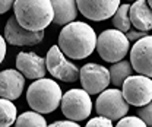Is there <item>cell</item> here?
I'll use <instances>...</instances> for the list:
<instances>
[{
	"label": "cell",
	"instance_id": "obj_29",
	"mask_svg": "<svg viewBox=\"0 0 152 127\" xmlns=\"http://www.w3.org/2000/svg\"><path fill=\"white\" fill-rule=\"evenodd\" d=\"M126 1H136V0H126Z\"/></svg>",
	"mask_w": 152,
	"mask_h": 127
},
{
	"label": "cell",
	"instance_id": "obj_21",
	"mask_svg": "<svg viewBox=\"0 0 152 127\" xmlns=\"http://www.w3.org/2000/svg\"><path fill=\"white\" fill-rule=\"evenodd\" d=\"M115 127H148L139 117L134 115H129V117H123L118 120Z\"/></svg>",
	"mask_w": 152,
	"mask_h": 127
},
{
	"label": "cell",
	"instance_id": "obj_20",
	"mask_svg": "<svg viewBox=\"0 0 152 127\" xmlns=\"http://www.w3.org/2000/svg\"><path fill=\"white\" fill-rule=\"evenodd\" d=\"M15 127H48L45 118L35 111H25L18 115Z\"/></svg>",
	"mask_w": 152,
	"mask_h": 127
},
{
	"label": "cell",
	"instance_id": "obj_24",
	"mask_svg": "<svg viewBox=\"0 0 152 127\" xmlns=\"http://www.w3.org/2000/svg\"><path fill=\"white\" fill-rule=\"evenodd\" d=\"M148 34L146 32H143V31H137V29H130L126 36H127V39L129 41H133V42H136V41H139L140 38H143V36H146Z\"/></svg>",
	"mask_w": 152,
	"mask_h": 127
},
{
	"label": "cell",
	"instance_id": "obj_14",
	"mask_svg": "<svg viewBox=\"0 0 152 127\" xmlns=\"http://www.w3.org/2000/svg\"><path fill=\"white\" fill-rule=\"evenodd\" d=\"M25 88V77L16 69H6L0 72V98L13 101L22 95Z\"/></svg>",
	"mask_w": 152,
	"mask_h": 127
},
{
	"label": "cell",
	"instance_id": "obj_27",
	"mask_svg": "<svg viewBox=\"0 0 152 127\" xmlns=\"http://www.w3.org/2000/svg\"><path fill=\"white\" fill-rule=\"evenodd\" d=\"M4 57H6V39L4 36L0 35V64L4 60Z\"/></svg>",
	"mask_w": 152,
	"mask_h": 127
},
{
	"label": "cell",
	"instance_id": "obj_8",
	"mask_svg": "<svg viewBox=\"0 0 152 127\" xmlns=\"http://www.w3.org/2000/svg\"><path fill=\"white\" fill-rule=\"evenodd\" d=\"M47 72L54 79L63 82H75L79 79V67H76L72 61L66 58L58 48V45H53L45 55Z\"/></svg>",
	"mask_w": 152,
	"mask_h": 127
},
{
	"label": "cell",
	"instance_id": "obj_9",
	"mask_svg": "<svg viewBox=\"0 0 152 127\" xmlns=\"http://www.w3.org/2000/svg\"><path fill=\"white\" fill-rule=\"evenodd\" d=\"M79 79L82 83V89L86 91L89 95L101 93L107 89V86L111 82L108 69L96 63H88L83 67H80Z\"/></svg>",
	"mask_w": 152,
	"mask_h": 127
},
{
	"label": "cell",
	"instance_id": "obj_19",
	"mask_svg": "<svg viewBox=\"0 0 152 127\" xmlns=\"http://www.w3.org/2000/svg\"><path fill=\"white\" fill-rule=\"evenodd\" d=\"M18 118V111L12 101L0 98V127H10Z\"/></svg>",
	"mask_w": 152,
	"mask_h": 127
},
{
	"label": "cell",
	"instance_id": "obj_7",
	"mask_svg": "<svg viewBox=\"0 0 152 127\" xmlns=\"http://www.w3.org/2000/svg\"><path fill=\"white\" fill-rule=\"evenodd\" d=\"M121 88V93L129 105L140 108L152 101V80L148 76L132 74L123 82Z\"/></svg>",
	"mask_w": 152,
	"mask_h": 127
},
{
	"label": "cell",
	"instance_id": "obj_4",
	"mask_svg": "<svg viewBox=\"0 0 152 127\" xmlns=\"http://www.w3.org/2000/svg\"><path fill=\"white\" fill-rule=\"evenodd\" d=\"M99 57L104 61L117 63L124 60L126 54L130 51V41L124 32L117 29H105L96 36V48Z\"/></svg>",
	"mask_w": 152,
	"mask_h": 127
},
{
	"label": "cell",
	"instance_id": "obj_3",
	"mask_svg": "<svg viewBox=\"0 0 152 127\" xmlns=\"http://www.w3.org/2000/svg\"><path fill=\"white\" fill-rule=\"evenodd\" d=\"M61 89L53 79H37L26 89V101L32 111L39 114H50L60 107Z\"/></svg>",
	"mask_w": 152,
	"mask_h": 127
},
{
	"label": "cell",
	"instance_id": "obj_12",
	"mask_svg": "<svg viewBox=\"0 0 152 127\" xmlns=\"http://www.w3.org/2000/svg\"><path fill=\"white\" fill-rule=\"evenodd\" d=\"M77 10L89 20H105L115 13L120 0H76Z\"/></svg>",
	"mask_w": 152,
	"mask_h": 127
},
{
	"label": "cell",
	"instance_id": "obj_17",
	"mask_svg": "<svg viewBox=\"0 0 152 127\" xmlns=\"http://www.w3.org/2000/svg\"><path fill=\"white\" fill-rule=\"evenodd\" d=\"M108 72H110V80H111V83L117 88V86H121L123 82L129 76H132L133 67H132V64H130V61L121 60V61L114 63L113 66L108 69Z\"/></svg>",
	"mask_w": 152,
	"mask_h": 127
},
{
	"label": "cell",
	"instance_id": "obj_28",
	"mask_svg": "<svg viewBox=\"0 0 152 127\" xmlns=\"http://www.w3.org/2000/svg\"><path fill=\"white\" fill-rule=\"evenodd\" d=\"M146 1H148V4H149V7H151V9H152V0H146Z\"/></svg>",
	"mask_w": 152,
	"mask_h": 127
},
{
	"label": "cell",
	"instance_id": "obj_10",
	"mask_svg": "<svg viewBox=\"0 0 152 127\" xmlns=\"http://www.w3.org/2000/svg\"><path fill=\"white\" fill-rule=\"evenodd\" d=\"M4 39L16 47L37 45L44 39V31H28L19 25L15 16H10L4 25Z\"/></svg>",
	"mask_w": 152,
	"mask_h": 127
},
{
	"label": "cell",
	"instance_id": "obj_23",
	"mask_svg": "<svg viewBox=\"0 0 152 127\" xmlns=\"http://www.w3.org/2000/svg\"><path fill=\"white\" fill-rule=\"evenodd\" d=\"M85 127H114V126H113V121H111V120L98 115V117L91 118V120L86 123V126Z\"/></svg>",
	"mask_w": 152,
	"mask_h": 127
},
{
	"label": "cell",
	"instance_id": "obj_6",
	"mask_svg": "<svg viewBox=\"0 0 152 127\" xmlns=\"http://www.w3.org/2000/svg\"><path fill=\"white\" fill-rule=\"evenodd\" d=\"M95 111L98 115L105 117L111 121H118L129 112V104L120 89L111 88L102 91L95 101Z\"/></svg>",
	"mask_w": 152,
	"mask_h": 127
},
{
	"label": "cell",
	"instance_id": "obj_11",
	"mask_svg": "<svg viewBox=\"0 0 152 127\" xmlns=\"http://www.w3.org/2000/svg\"><path fill=\"white\" fill-rule=\"evenodd\" d=\"M129 53L133 70L152 77V35H146L136 41Z\"/></svg>",
	"mask_w": 152,
	"mask_h": 127
},
{
	"label": "cell",
	"instance_id": "obj_13",
	"mask_svg": "<svg viewBox=\"0 0 152 127\" xmlns=\"http://www.w3.org/2000/svg\"><path fill=\"white\" fill-rule=\"evenodd\" d=\"M16 70L28 79H42L47 73L45 58L32 51H20L16 55Z\"/></svg>",
	"mask_w": 152,
	"mask_h": 127
},
{
	"label": "cell",
	"instance_id": "obj_25",
	"mask_svg": "<svg viewBox=\"0 0 152 127\" xmlns=\"http://www.w3.org/2000/svg\"><path fill=\"white\" fill-rule=\"evenodd\" d=\"M48 127H80L76 121H70V120H58V121H54L53 124H50Z\"/></svg>",
	"mask_w": 152,
	"mask_h": 127
},
{
	"label": "cell",
	"instance_id": "obj_1",
	"mask_svg": "<svg viewBox=\"0 0 152 127\" xmlns=\"http://www.w3.org/2000/svg\"><path fill=\"white\" fill-rule=\"evenodd\" d=\"M58 48L72 60H83L96 48V34L86 22H72L58 34Z\"/></svg>",
	"mask_w": 152,
	"mask_h": 127
},
{
	"label": "cell",
	"instance_id": "obj_16",
	"mask_svg": "<svg viewBox=\"0 0 152 127\" xmlns=\"http://www.w3.org/2000/svg\"><path fill=\"white\" fill-rule=\"evenodd\" d=\"M54 18L53 22L60 26H66L76 20L77 16V4L76 0H51Z\"/></svg>",
	"mask_w": 152,
	"mask_h": 127
},
{
	"label": "cell",
	"instance_id": "obj_22",
	"mask_svg": "<svg viewBox=\"0 0 152 127\" xmlns=\"http://www.w3.org/2000/svg\"><path fill=\"white\" fill-rule=\"evenodd\" d=\"M137 117L148 127H152V101L145 107H140L137 109Z\"/></svg>",
	"mask_w": 152,
	"mask_h": 127
},
{
	"label": "cell",
	"instance_id": "obj_18",
	"mask_svg": "<svg viewBox=\"0 0 152 127\" xmlns=\"http://www.w3.org/2000/svg\"><path fill=\"white\" fill-rule=\"evenodd\" d=\"M129 10H130V4L129 3H123V4L118 6V9L115 10V13L113 15L114 29L121 31V32H129L130 31L132 23H130Z\"/></svg>",
	"mask_w": 152,
	"mask_h": 127
},
{
	"label": "cell",
	"instance_id": "obj_15",
	"mask_svg": "<svg viewBox=\"0 0 152 127\" xmlns=\"http://www.w3.org/2000/svg\"><path fill=\"white\" fill-rule=\"evenodd\" d=\"M130 23L137 31L148 32L152 29V9L146 0H136L130 4L129 10Z\"/></svg>",
	"mask_w": 152,
	"mask_h": 127
},
{
	"label": "cell",
	"instance_id": "obj_2",
	"mask_svg": "<svg viewBox=\"0 0 152 127\" xmlns=\"http://www.w3.org/2000/svg\"><path fill=\"white\" fill-rule=\"evenodd\" d=\"M13 12L18 23L28 31H44L54 18L51 0H15Z\"/></svg>",
	"mask_w": 152,
	"mask_h": 127
},
{
	"label": "cell",
	"instance_id": "obj_5",
	"mask_svg": "<svg viewBox=\"0 0 152 127\" xmlns=\"http://www.w3.org/2000/svg\"><path fill=\"white\" fill-rule=\"evenodd\" d=\"M61 112L70 121H82L88 118L92 112V101L91 95L83 89H69L61 96Z\"/></svg>",
	"mask_w": 152,
	"mask_h": 127
},
{
	"label": "cell",
	"instance_id": "obj_26",
	"mask_svg": "<svg viewBox=\"0 0 152 127\" xmlns=\"http://www.w3.org/2000/svg\"><path fill=\"white\" fill-rule=\"evenodd\" d=\"M15 4V0H0V15L9 12Z\"/></svg>",
	"mask_w": 152,
	"mask_h": 127
}]
</instances>
